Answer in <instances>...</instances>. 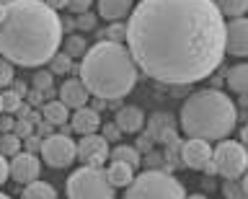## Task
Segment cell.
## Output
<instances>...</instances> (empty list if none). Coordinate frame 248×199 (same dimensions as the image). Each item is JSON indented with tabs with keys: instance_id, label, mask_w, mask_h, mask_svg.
Segmentation results:
<instances>
[{
	"instance_id": "20",
	"label": "cell",
	"mask_w": 248,
	"mask_h": 199,
	"mask_svg": "<svg viewBox=\"0 0 248 199\" xmlns=\"http://www.w3.org/2000/svg\"><path fill=\"white\" fill-rule=\"evenodd\" d=\"M21 199H57V189L52 186L49 181H31L23 186Z\"/></svg>"
},
{
	"instance_id": "33",
	"label": "cell",
	"mask_w": 248,
	"mask_h": 199,
	"mask_svg": "<svg viewBox=\"0 0 248 199\" xmlns=\"http://www.w3.org/2000/svg\"><path fill=\"white\" fill-rule=\"evenodd\" d=\"M75 26L80 29V31H93V29H96V16H93L91 11H85L75 18Z\"/></svg>"
},
{
	"instance_id": "25",
	"label": "cell",
	"mask_w": 248,
	"mask_h": 199,
	"mask_svg": "<svg viewBox=\"0 0 248 199\" xmlns=\"http://www.w3.org/2000/svg\"><path fill=\"white\" fill-rule=\"evenodd\" d=\"M21 145H23V140H21L18 135H13V132L0 135V153H3L5 158L18 155V153H21Z\"/></svg>"
},
{
	"instance_id": "27",
	"label": "cell",
	"mask_w": 248,
	"mask_h": 199,
	"mask_svg": "<svg viewBox=\"0 0 248 199\" xmlns=\"http://www.w3.org/2000/svg\"><path fill=\"white\" fill-rule=\"evenodd\" d=\"M49 70L54 75H67L73 70V57H70L67 52H57V55L49 60Z\"/></svg>"
},
{
	"instance_id": "37",
	"label": "cell",
	"mask_w": 248,
	"mask_h": 199,
	"mask_svg": "<svg viewBox=\"0 0 248 199\" xmlns=\"http://www.w3.org/2000/svg\"><path fill=\"white\" fill-rule=\"evenodd\" d=\"M13 127H16V119L11 117V114H0V135H5V132H13Z\"/></svg>"
},
{
	"instance_id": "36",
	"label": "cell",
	"mask_w": 248,
	"mask_h": 199,
	"mask_svg": "<svg viewBox=\"0 0 248 199\" xmlns=\"http://www.w3.org/2000/svg\"><path fill=\"white\" fill-rule=\"evenodd\" d=\"M153 142H155V137H153L150 132H147V135H140V137H137V142H135V148H137L140 153H142V150L147 153V150H150V148H153Z\"/></svg>"
},
{
	"instance_id": "18",
	"label": "cell",
	"mask_w": 248,
	"mask_h": 199,
	"mask_svg": "<svg viewBox=\"0 0 248 199\" xmlns=\"http://www.w3.org/2000/svg\"><path fill=\"white\" fill-rule=\"evenodd\" d=\"M106 176H108V181H111V186L124 189L135 181V168L127 166V163H119V160H111V166L106 168Z\"/></svg>"
},
{
	"instance_id": "34",
	"label": "cell",
	"mask_w": 248,
	"mask_h": 199,
	"mask_svg": "<svg viewBox=\"0 0 248 199\" xmlns=\"http://www.w3.org/2000/svg\"><path fill=\"white\" fill-rule=\"evenodd\" d=\"M91 5H93V0H67V11H73V13H85V11H91Z\"/></svg>"
},
{
	"instance_id": "42",
	"label": "cell",
	"mask_w": 248,
	"mask_h": 199,
	"mask_svg": "<svg viewBox=\"0 0 248 199\" xmlns=\"http://www.w3.org/2000/svg\"><path fill=\"white\" fill-rule=\"evenodd\" d=\"M240 142H243L246 148H248V124H246L243 129H240Z\"/></svg>"
},
{
	"instance_id": "10",
	"label": "cell",
	"mask_w": 248,
	"mask_h": 199,
	"mask_svg": "<svg viewBox=\"0 0 248 199\" xmlns=\"http://www.w3.org/2000/svg\"><path fill=\"white\" fill-rule=\"evenodd\" d=\"M78 160L83 166H104L106 160H111V148L104 135L93 132V135H83L78 142Z\"/></svg>"
},
{
	"instance_id": "1",
	"label": "cell",
	"mask_w": 248,
	"mask_h": 199,
	"mask_svg": "<svg viewBox=\"0 0 248 199\" xmlns=\"http://www.w3.org/2000/svg\"><path fill=\"white\" fill-rule=\"evenodd\" d=\"M225 29L215 0H140L127 21V47L150 80L181 88L220 67Z\"/></svg>"
},
{
	"instance_id": "45",
	"label": "cell",
	"mask_w": 248,
	"mask_h": 199,
	"mask_svg": "<svg viewBox=\"0 0 248 199\" xmlns=\"http://www.w3.org/2000/svg\"><path fill=\"white\" fill-rule=\"evenodd\" d=\"M240 184H243V189H246V191H248V171H246V173H243V176H240Z\"/></svg>"
},
{
	"instance_id": "11",
	"label": "cell",
	"mask_w": 248,
	"mask_h": 199,
	"mask_svg": "<svg viewBox=\"0 0 248 199\" xmlns=\"http://www.w3.org/2000/svg\"><path fill=\"white\" fill-rule=\"evenodd\" d=\"M225 52L232 57H248V18L238 16L225 29Z\"/></svg>"
},
{
	"instance_id": "22",
	"label": "cell",
	"mask_w": 248,
	"mask_h": 199,
	"mask_svg": "<svg viewBox=\"0 0 248 199\" xmlns=\"http://www.w3.org/2000/svg\"><path fill=\"white\" fill-rule=\"evenodd\" d=\"M140 153L135 145H116V148L111 150V160H119V163H127L132 168H137L140 166Z\"/></svg>"
},
{
	"instance_id": "4",
	"label": "cell",
	"mask_w": 248,
	"mask_h": 199,
	"mask_svg": "<svg viewBox=\"0 0 248 199\" xmlns=\"http://www.w3.org/2000/svg\"><path fill=\"white\" fill-rule=\"evenodd\" d=\"M238 122V109L228 93L217 88L194 91L184 101L178 124L186 137H202V140H225Z\"/></svg>"
},
{
	"instance_id": "44",
	"label": "cell",
	"mask_w": 248,
	"mask_h": 199,
	"mask_svg": "<svg viewBox=\"0 0 248 199\" xmlns=\"http://www.w3.org/2000/svg\"><path fill=\"white\" fill-rule=\"evenodd\" d=\"M62 26H65V29H73L75 21H73V18H62Z\"/></svg>"
},
{
	"instance_id": "13",
	"label": "cell",
	"mask_w": 248,
	"mask_h": 199,
	"mask_svg": "<svg viewBox=\"0 0 248 199\" xmlns=\"http://www.w3.org/2000/svg\"><path fill=\"white\" fill-rule=\"evenodd\" d=\"M91 91L88 86L83 83V78H67L65 83L60 86V101L67 106V109H83V106L91 104Z\"/></svg>"
},
{
	"instance_id": "7",
	"label": "cell",
	"mask_w": 248,
	"mask_h": 199,
	"mask_svg": "<svg viewBox=\"0 0 248 199\" xmlns=\"http://www.w3.org/2000/svg\"><path fill=\"white\" fill-rule=\"evenodd\" d=\"M215 168L222 179H240L248 171V148L235 140H220L215 148Z\"/></svg>"
},
{
	"instance_id": "3",
	"label": "cell",
	"mask_w": 248,
	"mask_h": 199,
	"mask_svg": "<svg viewBox=\"0 0 248 199\" xmlns=\"http://www.w3.org/2000/svg\"><path fill=\"white\" fill-rule=\"evenodd\" d=\"M140 67L132 57L127 44L122 42H104L85 52L80 62V78L96 98L104 101H119L135 91Z\"/></svg>"
},
{
	"instance_id": "15",
	"label": "cell",
	"mask_w": 248,
	"mask_h": 199,
	"mask_svg": "<svg viewBox=\"0 0 248 199\" xmlns=\"http://www.w3.org/2000/svg\"><path fill=\"white\" fill-rule=\"evenodd\" d=\"M114 124L122 129L124 135H137L145 127V114L140 106H122L114 114Z\"/></svg>"
},
{
	"instance_id": "28",
	"label": "cell",
	"mask_w": 248,
	"mask_h": 199,
	"mask_svg": "<svg viewBox=\"0 0 248 199\" xmlns=\"http://www.w3.org/2000/svg\"><path fill=\"white\" fill-rule=\"evenodd\" d=\"M222 197L225 199H248V191L243 189V184H240L238 179H225Z\"/></svg>"
},
{
	"instance_id": "2",
	"label": "cell",
	"mask_w": 248,
	"mask_h": 199,
	"mask_svg": "<svg viewBox=\"0 0 248 199\" xmlns=\"http://www.w3.org/2000/svg\"><path fill=\"white\" fill-rule=\"evenodd\" d=\"M62 21L44 0H13L0 18V55L21 67H42L60 52Z\"/></svg>"
},
{
	"instance_id": "38",
	"label": "cell",
	"mask_w": 248,
	"mask_h": 199,
	"mask_svg": "<svg viewBox=\"0 0 248 199\" xmlns=\"http://www.w3.org/2000/svg\"><path fill=\"white\" fill-rule=\"evenodd\" d=\"M42 142H44V140H42V137H39L36 132L31 135V137H26V140H23V145H26V150H29V153H36V150H42Z\"/></svg>"
},
{
	"instance_id": "23",
	"label": "cell",
	"mask_w": 248,
	"mask_h": 199,
	"mask_svg": "<svg viewBox=\"0 0 248 199\" xmlns=\"http://www.w3.org/2000/svg\"><path fill=\"white\" fill-rule=\"evenodd\" d=\"M215 5L220 8L222 16H230V18H238L248 11V0H215Z\"/></svg>"
},
{
	"instance_id": "47",
	"label": "cell",
	"mask_w": 248,
	"mask_h": 199,
	"mask_svg": "<svg viewBox=\"0 0 248 199\" xmlns=\"http://www.w3.org/2000/svg\"><path fill=\"white\" fill-rule=\"evenodd\" d=\"M0 114H3V93H0Z\"/></svg>"
},
{
	"instance_id": "21",
	"label": "cell",
	"mask_w": 248,
	"mask_h": 199,
	"mask_svg": "<svg viewBox=\"0 0 248 199\" xmlns=\"http://www.w3.org/2000/svg\"><path fill=\"white\" fill-rule=\"evenodd\" d=\"M42 117H44L46 122H52L54 127H57V124H67L70 109L60 101V98H57V101H46V104H44V109H42Z\"/></svg>"
},
{
	"instance_id": "9",
	"label": "cell",
	"mask_w": 248,
	"mask_h": 199,
	"mask_svg": "<svg viewBox=\"0 0 248 199\" xmlns=\"http://www.w3.org/2000/svg\"><path fill=\"white\" fill-rule=\"evenodd\" d=\"M181 163L191 171H204V173H217L215 168V148L209 140L202 137H186L181 142Z\"/></svg>"
},
{
	"instance_id": "24",
	"label": "cell",
	"mask_w": 248,
	"mask_h": 199,
	"mask_svg": "<svg viewBox=\"0 0 248 199\" xmlns=\"http://www.w3.org/2000/svg\"><path fill=\"white\" fill-rule=\"evenodd\" d=\"M62 44H65V52H67V55L73 57V60H75V57H85V52L91 49L88 42H85L80 34H70Z\"/></svg>"
},
{
	"instance_id": "5",
	"label": "cell",
	"mask_w": 248,
	"mask_h": 199,
	"mask_svg": "<svg viewBox=\"0 0 248 199\" xmlns=\"http://www.w3.org/2000/svg\"><path fill=\"white\" fill-rule=\"evenodd\" d=\"M124 199H186V194L176 176L153 168L135 176V181L124 191Z\"/></svg>"
},
{
	"instance_id": "8",
	"label": "cell",
	"mask_w": 248,
	"mask_h": 199,
	"mask_svg": "<svg viewBox=\"0 0 248 199\" xmlns=\"http://www.w3.org/2000/svg\"><path fill=\"white\" fill-rule=\"evenodd\" d=\"M78 158V142L65 132H54L42 142V160L49 168H67Z\"/></svg>"
},
{
	"instance_id": "6",
	"label": "cell",
	"mask_w": 248,
	"mask_h": 199,
	"mask_svg": "<svg viewBox=\"0 0 248 199\" xmlns=\"http://www.w3.org/2000/svg\"><path fill=\"white\" fill-rule=\"evenodd\" d=\"M67 199H116V186H111L106 171L96 166H83L67 176Z\"/></svg>"
},
{
	"instance_id": "41",
	"label": "cell",
	"mask_w": 248,
	"mask_h": 199,
	"mask_svg": "<svg viewBox=\"0 0 248 199\" xmlns=\"http://www.w3.org/2000/svg\"><path fill=\"white\" fill-rule=\"evenodd\" d=\"M13 91H16V93H18L21 98L26 96V86H21V83H16V80H13Z\"/></svg>"
},
{
	"instance_id": "46",
	"label": "cell",
	"mask_w": 248,
	"mask_h": 199,
	"mask_svg": "<svg viewBox=\"0 0 248 199\" xmlns=\"http://www.w3.org/2000/svg\"><path fill=\"white\" fill-rule=\"evenodd\" d=\"M186 199H209V197H207V194H189Z\"/></svg>"
},
{
	"instance_id": "30",
	"label": "cell",
	"mask_w": 248,
	"mask_h": 199,
	"mask_svg": "<svg viewBox=\"0 0 248 199\" xmlns=\"http://www.w3.org/2000/svg\"><path fill=\"white\" fill-rule=\"evenodd\" d=\"M13 80H16L13 62H11V60H5L3 55H0V88H8V86H13Z\"/></svg>"
},
{
	"instance_id": "14",
	"label": "cell",
	"mask_w": 248,
	"mask_h": 199,
	"mask_svg": "<svg viewBox=\"0 0 248 199\" xmlns=\"http://www.w3.org/2000/svg\"><path fill=\"white\" fill-rule=\"evenodd\" d=\"M147 132H150L155 137V142H163V145H168V142H173L176 140V122L170 114H153L150 119H147Z\"/></svg>"
},
{
	"instance_id": "31",
	"label": "cell",
	"mask_w": 248,
	"mask_h": 199,
	"mask_svg": "<svg viewBox=\"0 0 248 199\" xmlns=\"http://www.w3.org/2000/svg\"><path fill=\"white\" fill-rule=\"evenodd\" d=\"M104 42H127V26L122 21H114L104 31Z\"/></svg>"
},
{
	"instance_id": "16",
	"label": "cell",
	"mask_w": 248,
	"mask_h": 199,
	"mask_svg": "<svg viewBox=\"0 0 248 199\" xmlns=\"http://www.w3.org/2000/svg\"><path fill=\"white\" fill-rule=\"evenodd\" d=\"M70 127H73V132H78L80 137L93 135V132H98V127H101V117L93 106H83V109H75V114L70 117Z\"/></svg>"
},
{
	"instance_id": "17",
	"label": "cell",
	"mask_w": 248,
	"mask_h": 199,
	"mask_svg": "<svg viewBox=\"0 0 248 199\" xmlns=\"http://www.w3.org/2000/svg\"><path fill=\"white\" fill-rule=\"evenodd\" d=\"M132 11H135V0H98V16L111 24L132 16Z\"/></svg>"
},
{
	"instance_id": "35",
	"label": "cell",
	"mask_w": 248,
	"mask_h": 199,
	"mask_svg": "<svg viewBox=\"0 0 248 199\" xmlns=\"http://www.w3.org/2000/svg\"><path fill=\"white\" fill-rule=\"evenodd\" d=\"M8 179H11V160L0 153V186H3Z\"/></svg>"
},
{
	"instance_id": "49",
	"label": "cell",
	"mask_w": 248,
	"mask_h": 199,
	"mask_svg": "<svg viewBox=\"0 0 248 199\" xmlns=\"http://www.w3.org/2000/svg\"><path fill=\"white\" fill-rule=\"evenodd\" d=\"M11 3H13V0H11Z\"/></svg>"
},
{
	"instance_id": "32",
	"label": "cell",
	"mask_w": 248,
	"mask_h": 199,
	"mask_svg": "<svg viewBox=\"0 0 248 199\" xmlns=\"http://www.w3.org/2000/svg\"><path fill=\"white\" fill-rule=\"evenodd\" d=\"M36 132V124L31 122L29 117H21V119H16V127H13V135H18L21 140H26V137H31Z\"/></svg>"
},
{
	"instance_id": "43",
	"label": "cell",
	"mask_w": 248,
	"mask_h": 199,
	"mask_svg": "<svg viewBox=\"0 0 248 199\" xmlns=\"http://www.w3.org/2000/svg\"><path fill=\"white\" fill-rule=\"evenodd\" d=\"M104 98H96V101H93V109H96V111H101V109H104Z\"/></svg>"
},
{
	"instance_id": "39",
	"label": "cell",
	"mask_w": 248,
	"mask_h": 199,
	"mask_svg": "<svg viewBox=\"0 0 248 199\" xmlns=\"http://www.w3.org/2000/svg\"><path fill=\"white\" fill-rule=\"evenodd\" d=\"M36 135L39 137H49V135H54V124L52 122H36Z\"/></svg>"
},
{
	"instance_id": "40",
	"label": "cell",
	"mask_w": 248,
	"mask_h": 199,
	"mask_svg": "<svg viewBox=\"0 0 248 199\" xmlns=\"http://www.w3.org/2000/svg\"><path fill=\"white\" fill-rule=\"evenodd\" d=\"M46 5H49L52 11H62V8H67V0H44Z\"/></svg>"
},
{
	"instance_id": "19",
	"label": "cell",
	"mask_w": 248,
	"mask_h": 199,
	"mask_svg": "<svg viewBox=\"0 0 248 199\" xmlns=\"http://www.w3.org/2000/svg\"><path fill=\"white\" fill-rule=\"evenodd\" d=\"M228 88L232 93L248 96V62H238L228 70Z\"/></svg>"
},
{
	"instance_id": "48",
	"label": "cell",
	"mask_w": 248,
	"mask_h": 199,
	"mask_svg": "<svg viewBox=\"0 0 248 199\" xmlns=\"http://www.w3.org/2000/svg\"><path fill=\"white\" fill-rule=\"evenodd\" d=\"M0 199H11V197H8V194H0Z\"/></svg>"
},
{
	"instance_id": "26",
	"label": "cell",
	"mask_w": 248,
	"mask_h": 199,
	"mask_svg": "<svg viewBox=\"0 0 248 199\" xmlns=\"http://www.w3.org/2000/svg\"><path fill=\"white\" fill-rule=\"evenodd\" d=\"M52 83H54V73L52 70H36L34 78H31L34 91H42L44 96H52Z\"/></svg>"
},
{
	"instance_id": "12",
	"label": "cell",
	"mask_w": 248,
	"mask_h": 199,
	"mask_svg": "<svg viewBox=\"0 0 248 199\" xmlns=\"http://www.w3.org/2000/svg\"><path fill=\"white\" fill-rule=\"evenodd\" d=\"M39 173H42V160H39L34 153H18V155L11 158V179L16 184H21V186H26V184L36 181Z\"/></svg>"
},
{
	"instance_id": "29",
	"label": "cell",
	"mask_w": 248,
	"mask_h": 199,
	"mask_svg": "<svg viewBox=\"0 0 248 199\" xmlns=\"http://www.w3.org/2000/svg\"><path fill=\"white\" fill-rule=\"evenodd\" d=\"M21 106H23V98L16 93V91H3V111L5 114H18L21 111Z\"/></svg>"
}]
</instances>
